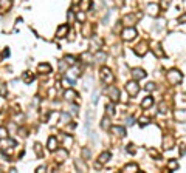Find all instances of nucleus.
<instances>
[{
    "instance_id": "nucleus-1",
    "label": "nucleus",
    "mask_w": 186,
    "mask_h": 173,
    "mask_svg": "<svg viewBox=\"0 0 186 173\" xmlns=\"http://www.w3.org/2000/svg\"><path fill=\"white\" fill-rule=\"evenodd\" d=\"M166 79H168V82H169L171 85H177V84H180V82H182L183 74H182L179 70H171V71H168Z\"/></svg>"
},
{
    "instance_id": "nucleus-2",
    "label": "nucleus",
    "mask_w": 186,
    "mask_h": 173,
    "mask_svg": "<svg viewBox=\"0 0 186 173\" xmlns=\"http://www.w3.org/2000/svg\"><path fill=\"white\" fill-rule=\"evenodd\" d=\"M99 74H101V79H102V82H105V84H113V81H115V76H113V73H112L109 68L102 67V68H101V71H99Z\"/></svg>"
},
{
    "instance_id": "nucleus-3",
    "label": "nucleus",
    "mask_w": 186,
    "mask_h": 173,
    "mask_svg": "<svg viewBox=\"0 0 186 173\" xmlns=\"http://www.w3.org/2000/svg\"><path fill=\"white\" fill-rule=\"evenodd\" d=\"M121 37H123V40H132V39H135V37H137L135 28H134V26H127V28L121 33Z\"/></svg>"
},
{
    "instance_id": "nucleus-4",
    "label": "nucleus",
    "mask_w": 186,
    "mask_h": 173,
    "mask_svg": "<svg viewBox=\"0 0 186 173\" xmlns=\"http://www.w3.org/2000/svg\"><path fill=\"white\" fill-rule=\"evenodd\" d=\"M126 90H127V93H129L130 96H137L140 91V85L137 84V81H130V82H127Z\"/></svg>"
},
{
    "instance_id": "nucleus-5",
    "label": "nucleus",
    "mask_w": 186,
    "mask_h": 173,
    "mask_svg": "<svg viewBox=\"0 0 186 173\" xmlns=\"http://www.w3.org/2000/svg\"><path fill=\"white\" fill-rule=\"evenodd\" d=\"M107 94L110 96V99H112V102H116L118 99H120V90H118V86L115 85H110L107 88Z\"/></svg>"
},
{
    "instance_id": "nucleus-6",
    "label": "nucleus",
    "mask_w": 186,
    "mask_h": 173,
    "mask_svg": "<svg viewBox=\"0 0 186 173\" xmlns=\"http://www.w3.org/2000/svg\"><path fill=\"white\" fill-rule=\"evenodd\" d=\"M67 158H68V152H67L65 148H59V150H56V161H57L59 164H62Z\"/></svg>"
},
{
    "instance_id": "nucleus-7",
    "label": "nucleus",
    "mask_w": 186,
    "mask_h": 173,
    "mask_svg": "<svg viewBox=\"0 0 186 173\" xmlns=\"http://www.w3.org/2000/svg\"><path fill=\"white\" fill-rule=\"evenodd\" d=\"M134 51L138 54V56H144L146 53H147V42H140L135 48H134Z\"/></svg>"
},
{
    "instance_id": "nucleus-8",
    "label": "nucleus",
    "mask_w": 186,
    "mask_h": 173,
    "mask_svg": "<svg viewBox=\"0 0 186 173\" xmlns=\"http://www.w3.org/2000/svg\"><path fill=\"white\" fill-rule=\"evenodd\" d=\"M146 9H147V14H149V16H154V17L158 16V12H160V6H158L157 3H149Z\"/></svg>"
},
{
    "instance_id": "nucleus-9",
    "label": "nucleus",
    "mask_w": 186,
    "mask_h": 173,
    "mask_svg": "<svg viewBox=\"0 0 186 173\" xmlns=\"http://www.w3.org/2000/svg\"><path fill=\"white\" fill-rule=\"evenodd\" d=\"M132 77L135 81H140V79H144L146 77V71L143 68H134L132 70Z\"/></svg>"
},
{
    "instance_id": "nucleus-10",
    "label": "nucleus",
    "mask_w": 186,
    "mask_h": 173,
    "mask_svg": "<svg viewBox=\"0 0 186 173\" xmlns=\"http://www.w3.org/2000/svg\"><path fill=\"white\" fill-rule=\"evenodd\" d=\"M137 16H134V14H127L124 19H123V22H124V25H127V26H134L135 25V22H137Z\"/></svg>"
},
{
    "instance_id": "nucleus-11",
    "label": "nucleus",
    "mask_w": 186,
    "mask_h": 173,
    "mask_svg": "<svg viewBox=\"0 0 186 173\" xmlns=\"http://www.w3.org/2000/svg\"><path fill=\"white\" fill-rule=\"evenodd\" d=\"M174 118H175L177 121H180V122H186V108H183V110H175Z\"/></svg>"
},
{
    "instance_id": "nucleus-12",
    "label": "nucleus",
    "mask_w": 186,
    "mask_h": 173,
    "mask_svg": "<svg viewBox=\"0 0 186 173\" xmlns=\"http://www.w3.org/2000/svg\"><path fill=\"white\" fill-rule=\"evenodd\" d=\"M110 129H112V133H113V134H116V136H120V138L126 136V129H124V127L115 125V127H110Z\"/></svg>"
},
{
    "instance_id": "nucleus-13",
    "label": "nucleus",
    "mask_w": 186,
    "mask_h": 173,
    "mask_svg": "<svg viewBox=\"0 0 186 173\" xmlns=\"http://www.w3.org/2000/svg\"><path fill=\"white\" fill-rule=\"evenodd\" d=\"M67 33H68V25H62V26H59V28H57L56 36H57L59 39H62V37H65V36H67Z\"/></svg>"
},
{
    "instance_id": "nucleus-14",
    "label": "nucleus",
    "mask_w": 186,
    "mask_h": 173,
    "mask_svg": "<svg viewBox=\"0 0 186 173\" xmlns=\"http://www.w3.org/2000/svg\"><path fill=\"white\" fill-rule=\"evenodd\" d=\"M93 59H95V62H96V63H102V62H105V59H107V54H105V53H101V51H98V53L93 56Z\"/></svg>"
},
{
    "instance_id": "nucleus-15",
    "label": "nucleus",
    "mask_w": 186,
    "mask_h": 173,
    "mask_svg": "<svg viewBox=\"0 0 186 173\" xmlns=\"http://www.w3.org/2000/svg\"><path fill=\"white\" fill-rule=\"evenodd\" d=\"M138 170H140V167L137 164H127L123 169V173H135V172H138Z\"/></svg>"
},
{
    "instance_id": "nucleus-16",
    "label": "nucleus",
    "mask_w": 186,
    "mask_h": 173,
    "mask_svg": "<svg viewBox=\"0 0 186 173\" xmlns=\"http://www.w3.org/2000/svg\"><path fill=\"white\" fill-rule=\"evenodd\" d=\"M172 145H174V138H172V136H164V139H163V147H164V148H172Z\"/></svg>"
},
{
    "instance_id": "nucleus-17",
    "label": "nucleus",
    "mask_w": 186,
    "mask_h": 173,
    "mask_svg": "<svg viewBox=\"0 0 186 173\" xmlns=\"http://www.w3.org/2000/svg\"><path fill=\"white\" fill-rule=\"evenodd\" d=\"M46 147H48V150H51V152H54V150H56V147H57V141H56V138H54V136H51V138L48 139Z\"/></svg>"
},
{
    "instance_id": "nucleus-18",
    "label": "nucleus",
    "mask_w": 186,
    "mask_h": 173,
    "mask_svg": "<svg viewBox=\"0 0 186 173\" xmlns=\"http://www.w3.org/2000/svg\"><path fill=\"white\" fill-rule=\"evenodd\" d=\"M109 159H110V153H109V152L101 153V155H99V158H98V164H105Z\"/></svg>"
},
{
    "instance_id": "nucleus-19",
    "label": "nucleus",
    "mask_w": 186,
    "mask_h": 173,
    "mask_svg": "<svg viewBox=\"0 0 186 173\" xmlns=\"http://www.w3.org/2000/svg\"><path fill=\"white\" fill-rule=\"evenodd\" d=\"M90 6H92V2H90V0H81V2H79V8H81L82 11H89Z\"/></svg>"
},
{
    "instance_id": "nucleus-20",
    "label": "nucleus",
    "mask_w": 186,
    "mask_h": 173,
    "mask_svg": "<svg viewBox=\"0 0 186 173\" xmlns=\"http://www.w3.org/2000/svg\"><path fill=\"white\" fill-rule=\"evenodd\" d=\"M12 6V0H0V9L6 11Z\"/></svg>"
},
{
    "instance_id": "nucleus-21",
    "label": "nucleus",
    "mask_w": 186,
    "mask_h": 173,
    "mask_svg": "<svg viewBox=\"0 0 186 173\" xmlns=\"http://www.w3.org/2000/svg\"><path fill=\"white\" fill-rule=\"evenodd\" d=\"M154 53H155V56H158V57H163V56H164V51L161 49V45H160V43H155V45H154Z\"/></svg>"
},
{
    "instance_id": "nucleus-22",
    "label": "nucleus",
    "mask_w": 186,
    "mask_h": 173,
    "mask_svg": "<svg viewBox=\"0 0 186 173\" xmlns=\"http://www.w3.org/2000/svg\"><path fill=\"white\" fill-rule=\"evenodd\" d=\"M33 81H34V74H33L31 71L23 73V82H25V84H30V82H33Z\"/></svg>"
},
{
    "instance_id": "nucleus-23",
    "label": "nucleus",
    "mask_w": 186,
    "mask_h": 173,
    "mask_svg": "<svg viewBox=\"0 0 186 173\" xmlns=\"http://www.w3.org/2000/svg\"><path fill=\"white\" fill-rule=\"evenodd\" d=\"M152 104H154V99H152L150 96H147V97H146V99L141 102V107H143V108H149Z\"/></svg>"
},
{
    "instance_id": "nucleus-24",
    "label": "nucleus",
    "mask_w": 186,
    "mask_h": 173,
    "mask_svg": "<svg viewBox=\"0 0 186 173\" xmlns=\"http://www.w3.org/2000/svg\"><path fill=\"white\" fill-rule=\"evenodd\" d=\"M76 96H78V94H76L73 90H70V88H68V91H65V99H67V101H75Z\"/></svg>"
},
{
    "instance_id": "nucleus-25",
    "label": "nucleus",
    "mask_w": 186,
    "mask_h": 173,
    "mask_svg": "<svg viewBox=\"0 0 186 173\" xmlns=\"http://www.w3.org/2000/svg\"><path fill=\"white\" fill-rule=\"evenodd\" d=\"M168 169H169L171 172H175V170L179 169V162H177L175 159H172V161H169V162H168Z\"/></svg>"
},
{
    "instance_id": "nucleus-26",
    "label": "nucleus",
    "mask_w": 186,
    "mask_h": 173,
    "mask_svg": "<svg viewBox=\"0 0 186 173\" xmlns=\"http://www.w3.org/2000/svg\"><path fill=\"white\" fill-rule=\"evenodd\" d=\"M64 62H65V63H67L68 67H73V65L76 63V59H75L73 56H67V57L64 59Z\"/></svg>"
},
{
    "instance_id": "nucleus-27",
    "label": "nucleus",
    "mask_w": 186,
    "mask_h": 173,
    "mask_svg": "<svg viewBox=\"0 0 186 173\" xmlns=\"http://www.w3.org/2000/svg\"><path fill=\"white\" fill-rule=\"evenodd\" d=\"M39 71H41V73H50V71H51V67H50L48 63H41V65H39Z\"/></svg>"
},
{
    "instance_id": "nucleus-28",
    "label": "nucleus",
    "mask_w": 186,
    "mask_h": 173,
    "mask_svg": "<svg viewBox=\"0 0 186 173\" xmlns=\"http://www.w3.org/2000/svg\"><path fill=\"white\" fill-rule=\"evenodd\" d=\"M67 122H70V115L68 113H61V124H67Z\"/></svg>"
},
{
    "instance_id": "nucleus-29",
    "label": "nucleus",
    "mask_w": 186,
    "mask_h": 173,
    "mask_svg": "<svg viewBox=\"0 0 186 173\" xmlns=\"http://www.w3.org/2000/svg\"><path fill=\"white\" fill-rule=\"evenodd\" d=\"M107 115H109V116H113V115H115V104H113V102L107 105Z\"/></svg>"
},
{
    "instance_id": "nucleus-30",
    "label": "nucleus",
    "mask_w": 186,
    "mask_h": 173,
    "mask_svg": "<svg viewBox=\"0 0 186 173\" xmlns=\"http://www.w3.org/2000/svg\"><path fill=\"white\" fill-rule=\"evenodd\" d=\"M101 127H102V129H110V121H109V119H107V118H104V119H102V122H101Z\"/></svg>"
},
{
    "instance_id": "nucleus-31",
    "label": "nucleus",
    "mask_w": 186,
    "mask_h": 173,
    "mask_svg": "<svg viewBox=\"0 0 186 173\" xmlns=\"http://www.w3.org/2000/svg\"><path fill=\"white\" fill-rule=\"evenodd\" d=\"M34 152H36L37 156H42V147H41V144H36L34 145Z\"/></svg>"
},
{
    "instance_id": "nucleus-32",
    "label": "nucleus",
    "mask_w": 186,
    "mask_h": 173,
    "mask_svg": "<svg viewBox=\"0 0 186 173\" xmlns=\"http://www.w3.org/2000/svg\"><path fill=\"white\" fill-rule=\"evenodd\" d=\"M158 108H160V111H161V113H166V111H168V105H166V102H161Z\"/></svg>"
},
{
    "instance_id": "nucleus-33",
    "label": "nucleus",
    "mask_w": 186,
    "mask_h": 173,
    "mask_svg": "<svg viewBox=\"0 0 186 173\" xmlns=\"http://www.w3.org/2000/svg\"><path fill=\"white\" fill-rule=\"evenodd\" d=\"M71 84H73V81H68V79H64L62 81V85L65 86V88H71Z\"/></svg>"
},
{
    "instance_id": "nucleus-34",
    "label": "nucleus",
    "mask_w": 186,
    "mask_h": 173,
    "mask_svg": "<svg viewBox=\"0 0 186 173\" xmlns=\"http://www.w3.org/2000/svg\"><path fill=\"white\" fill-rule=\"evenodd\" d=\"M140 124H141V125H147V124H149V119H147V118H141V119H140Z\"/></svg>"
},
{
    "instance_id": "nucleus-35",
    "label": "nucleus",
    "mask_w": 186,
    "mask_h": 173,
    "mask_svg": "<svg viewBox=\"0 0 186 173\" xmlns=\"http://www.w3.org/2000/svg\"><path fill=\"white\" fill-rule=\"evenodd\" d=\"M64 142H65V147H68V145H71L73 139H71V138H65V139H64Z\"/></svg>"
},
{
    "instance_id": "nucleus-36",
    "label": "nucleus",
    "mask_w": 186,
    "mask_h": 173,
    "mask_svg": "<svg viewBox=\"0 0 186 173\" xmlns=\"http://www.w3.org/2000/svg\"><path fill=\"white\" fill-rule=\"evenodd\" d=\"M154 88H155V85H154V84H152V82H149V84H147V85H146V90H147V91H152V90H154Z\"/></svg>"
},
{
    "instance_id": "nucleus-37",
    "label": "nucleus",
    "mask_w": 186,
    "mask_h": 173,
    "mask_svg": "<svg viewBox=\"0 0 186 173\" xmlns=\"http://www.w3.org/2000/svg\"><path fill=\"white\" fill-rule=\"evenodd\" d=\"M126 150H127L129 153H135V148H134V145H130V144L127 145V148H126Z\"/></svg>"
},
{
    "instance_id": "nucleus-38",
    "label": "nucleus",
    "mask_w": 186,
    "mask_h": 173,
    "mask_svg": "<svg viewBox=\"0 0 186 173\" xmlns=\"http://www.w3.org/2000/svg\"><path fill=\"white\" fill-rule=\"evenodd\" d=\"M82 155H84V158H89V156H90V152H89V148H84V150H82Z\"/></svg>"
},
{
    "instance_id": "nucleus-39",
    "label": "nucleus",
    "mask_w": 186,
    "mask_h": 173,
    "mask_svg": "<svg viewBox=\"0 0 186 173\" xmlns=\"http://www.w3.org/2000/svg\"><path fill=\"white\" fill-rule=\"evenodd\" d=\"M76 167H78V169H82L84 172L87 170V169H86V166H84V164H81V162H76Z\"/></svg>"
},
{
    "instance_id": "nucleus-40",
    "label": "nucleus",
    "mask_w": 186,
    "mask_h": 173,
    "mask_svg": "<svg viewBox=\"0 0 186 173\" xmlns=\"http://www.w3.org/2000/svg\"><path fill=\"white\" fill-rule=\"evenodd\" d=\"M179 22H180V23H185V22H186V14H183V16H180Z\"/></svg>"
},
{
    "instance_id": "nucleus-41",
    "label": "nucleus",
    "mask_w": 186,
    "mask_h": 173,
    "mask_svg": "<svg viewBox=\"0 0 186 173\" xmlns=\"http://www.w3.org/2000/svg\"><path fill=\"white\" fill-rule=\"evenodd\" d=\"M5 136H6V130L0 129V138H5Z\"/></svg>"
},
{
    "instance_id": "nucleus-42",
    "label": "nucleus",
    "mask_w": 186,
    "mask_h": 173,
    "mask_svg": "<svg viewBox=\"0 0 186 173\" xmlns=\"http://www.w3.org/2000/svg\"><path fill=\"white\" fill-rule=\"evenodd\" d=\"M71 113H73V115H78V107H73V108H71Z\"/></svg>"
},
{
    "instance_id": "nucleus-43",
    "label": "nucleus",
    "mask_w": 186,
    "mask_h": 173,
    "mask_svg": "<svg viewBox=\"0 0 186 173\" xmlns=\"http://www.w3.org/2000/svg\"><path fill=\"white\" fill-rule=\"evenodd\" d=\"M132 124H134V118H129L127 119V125H132Z\"/></svg>"
},
{
    "instance_id": "nucleus-44",
    "label": "nucleus",
    "mask_w": 186,
    "mask_h": 173,
    "mask_svg": "<svg viewBox=\"0 0 186 173\" xmlns=\"http://www.w3.org/2000/svg\"><path fill=\"white\" fill-rule=\"evenodd\" d=\"M45 172V167H39V169H37V173H44Z\"/></svg>"
},
{
    "instance_id": "nucleus-45",
    "label": "nucleus",
    "mask_w": 186,
    "mask_h": 173,
    "mask_svg": "<svg viewBox=\"0 0 186 173\" xmlns=\"http://www.w3.org/2000/svg\"><path fill=\"white\" fill-rule=\"evenodd\" d=\"M78 19H79V20H82V19H84V14H81V12H79V14H78Z\"/></svg>"
},
{
    "instance_id": "nucleus-46",
    "label": "nucleus",
    "mask_w": 186,
    "mask_h": 173,
    "mask_svg": "<svg viewBox=\"0 0 186 173\" xmlns=\"http://www.w3.org/2000/svg\"><path fill=\"white\" fill-rule=\"evenodd\" d=\"M150 155H152V156H158V153H157V152H154V150H150Z\"/></svg>"
},
{
    "instance_id": "nucleus-47",
    "label": "nucleus",
    "mask_w": 186,
    "mask_h": 173,
    "mask_svg": "<svg viewBox=\"0 0 186 173\" xmlns=\"http://www.w3.org/2000/svg\"><path fill=\"white\" fill-rule=\"evenodd\" d=\"M169 5V0H163V6H168Z\"/></svg>"
}]
</instances>
